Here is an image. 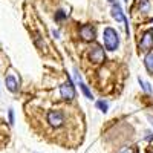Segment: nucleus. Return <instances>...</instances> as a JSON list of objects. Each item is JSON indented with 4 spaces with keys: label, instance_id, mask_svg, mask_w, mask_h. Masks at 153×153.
<instances>
[{
    "label": "nucleus",
    "instance_id": "obj_10",
    "mask_svg": "<svg viewBox=\"0 0 153 153\" xmlns=\"http://www.w3.org/2000/svg\"><path fill=\"white\" fill-rule=\"evenodd\" d=\"M78 84H80V89H81L83 95H84L87 100H94V94H92V91H91V89H89V87L84 84V81H80Z\"/></svg>",
    "mask_w": 153,
    "mask_h": 153
},
{
    "label": "nucleus",
    "instance_id": "obj_20",
    "mask_svg": "<svg viewBox=\"0 0 153 153\" xmlns=\"http://www.w3.org/2000/svg\"><path fill=\"white\" fill-rule=\"evenodd\" d=\"M147 153H153V146H152V147H150V149L147 150Z\"/></svg>",
    "mask_w": 153,
    "mask_h": 153
},
{
    "label": "nucleus",
    "instance_id": "obj_1",
    "mask_svg": "<svg viewBox=\"0 0 153 153\" xmlns=\"http://www.w3.org/2000/svg\"><path fill=\"white\" fill-rule=\"evenodd\" d=\"M46 123L51 129L58 130L66 126V113L63 109H51L46 113Z\"/></svg>",
    "mask_w": 153,
    "mask_h": 153
},
{
    "label": "nucleus",
    "instance_id": "obj_13",
    "mask_svg": "<svg viewBox=\"0 0 153 153\" xmlns=\"http://www.w3.org/2000/svg\"><path fill=\"white\" fill-rule=\"evenodd\" d=\"M34 42H35L37 48H40V49H43V48H45V42L42 40V35L38 34V32H35V34H34Z\"/></svg>",
    "mask_w": 153,
    "mask_h": 153
},
{
    "label": "nucleus",
    "instance_id": "obj_16",
    "mask_svg": "<svg viewBox=\"0 0 153 153\" xmlns=\"http://www.w3.org/2000/svg\"><path fill=\"white\" fill-rule=\"evenodd\" d=\"M8 118H9V124H14V110L9 109L8 112Z\"/></svg>",
    "mask_w": 153,
    "mask_h": 153
},
{
    "label": "nucleus",
    "instance_id": "obj_15",
    "mask_svg": "<svg viewBox=\"0 0 153 153\" xmlns=\"http://www.w3.org/2000/svg\"><path fill=\"white\" fill-rule=\"evenodd\" d=\"M74 76H75V81L76 83H80V81H83V76H81V74H80V71L78 69H74Z\"/></svg>",
    "mask_w": 153,
    "mask_h": 153
},
{
    "label": "nucleus",
    "instance_id": "obj_8",
    "mask_svg": "<svg viewBox=\"0 0 153 153\" xmlns=\"http://www.w3.org/2000/svg\"><path fill=\"white\" fill-rule=\"evenodd\" d=\"M5 84H6V87H8V91H11V92H17L19 91V81L14 78L12 75H8L6 78H5Z\"/></svg>",
    "mask_w": 153,
    "mask_h": 153
},
{
    "label": "nucleus",
    "instance_id": "obj_14",
    "mask_svg": "<svg viewBox=\"0 0 153 153\" xmlns=\"http://www.w3.org/2000/svg\"><path fill=\"white\" fill-rule=\"evenodd\" d=\"M138 83L141 84L143 91H144L146 94H152V87H150V84H149V83H146V81H144V80H141V78H138Z\"/></svg>",
    "mask_w": 153,
    "mask_h": 153
},
{
    "label": "nucleus",
    "instance_id": "obj_2",
    "mask_svg": "<svg viewBox=\"0 0 153 153\" xmlns=\"http://www.w3.org/2000/svg\"><path fill=\"white\" fill-rule=\"evenodd\" d=\"M103 43H104V48L110 51V52L117 51L120 46V34L117 32V29L106 26L103 31Z\"/></svg>",
    "mask_w": 153,
    "mask_h": 153
},
{
    "label": "nucleus",
    "instance_id": "obj_6",
    "mask_svg": "<svg viewBox=\"0 0 153 153\" xmlns=\"http://www.w3.org/2000/svg\"><path fill=\"white\" fill-rule=\"evenodd\" d=\"M78 34L81 37V40H84V42H94L97 37L95 26H92V25H83V26H80Z\"/></svg>",
    "mask_w": 153,
    "mask_h": 153
},
{
    "label": "nucleus",
    "instance_id": "obj_3",
    "mask_svg": "<svg viewBox=\"0 0 153 153\" xmlns=\"http://www.w3.org/2000/svg\"><path fill=\"white\" fill-rule=\"evenodd\" d=\"M139 52H152L153 49V29H147L141 34V38H139Z\"/></svg>",
    "mask_w": 153,
    "mask_h": 153
},
{
    "label": "nucleus",
    "instance_id": "obj_21",
    "mask_svg": "<svg viewBox=\"0 0 153 153\" xmlns=\"http://www.w3.org/2000/svg\"><path fill=\"white\" fill-rule=\"evenodd\" d=\"M109 2H110V3H115V0H109Z\"/></svg>",
    "mask_w": 153,
    "mask_h": 153
},
{
    "label": "nucleus",
    "instance_id": "obj_5",
    "mask_svg": "<svg viewBox=\"0 0 153 153\" xmlns=\"http://www.w3.org/2000/svg\"><path fill=\"white\" fill-rule=\"evenodd\" d=\"M60 95L65 101H72L75 98V86L74 81L71 80V76H68V81L65 84L60 86Z\"/></svg>",
    "mask_w": 153,
    "mask_h": 153
},
{
    "label": "nucleus",
    "instance_id": "obj_18",
    "mask_svg": "<svg viewBox=\"0 0 153 153\" xmlns=\"http://www.w3.org/2000/svg\"><path fill=\"white\" fill-rule=\"evenodd\" d=\"M52 35H54V38H60V32L57 29H52Z\"/></svg>",
    "mask_w": 153,
    "mask_h": 153
},
{
    "label": "nucleus",
    "instance_id": "obj_9",
    "mask_svg": "<svg viewBox=\"0 0 153 153\" xmlns=\"http://www.w3.org/2000/svg\"><path fill=\"white\" fill-rule=\"evenodd\" d=\"M144 66L150 75H153V52H149L144 57Z\"/></svg>",
    "mask_w": 153,
    "mask_h": 153
},
{
    "label": "nucleus",
    "instance_id": "obj_11",
    "mask_svg": "<svg viewBox=\"0 0 153 153\" xmlns=\"http://www.w3.org/2000/svg\"><path fill=\"white\" fill-rule=\"evenodd\" d=\"M97 109L101 110L103 113H106V112L109 110V101H106V100H98V101H97Z\"/></svg>",
    "mask_w": 153,
    "mask_h": 153
},
{
    "label": "nucleus",
    "instance_id": "obj_4",
    "mask_svg": "<svg viewBox=\"0 0 153 153\" xmlns=\"http://www.w3.org/2000/svg\"><path fill=\"white\" fill-rule=\"evenodd\" d=\"M87 57H89V61L94 63V65H101V63H104V60H106L104 49L98 45H95L94 48H91L87 51Z\"/></svg>",
    "mask_w": 153,
    "mask_h": 153
},
{
    "label": "nucleus",
    "instance_id": "obj_7",
    "mask_svg": "<svg viewBox=\"0 0 153 153\" xmlns=\"http://www.w3.org/2000/svg\"><path fill=\"white\" fill-rule=\"evenodd\" d=\"M110 14H112V17H113L115 20L120 22V23H126V22H127V19H126V16H124V12H123V9H121V6H120L118 2L112 3V11H110Z\"/></svg>",
    "mask_w": 153,
    "mask_h": 153
},
{
    "label": "nucleus",
    "instance_id": "obj_17",
    "mask_svg": "<svg viewBox=\"0 0 153 153\" xmlns=\"http://www.w3.org/2000/svg\"><path fill=\"white\" fill-rule=\"evenodd\" d=\"M121 153H138V149L136 147H129V149H124Z\"/></svg>",
    "mask_w": 153,
    "mask_h": 153
},
{
    "label": "nucleus",
    "instance_id": "obj_19",
    "mask_svg": "<svg viewBox=\"0 0 153 153\" xmlns=\"http://www.w3.org/2000/svg\"><path fill=\"white\" fill-rule=\"evenodd\" d=\"M149 121H150V124L153 126V117H150V115H149Z\"/></svg>",
    "mask_w": 153,
    "mask_h": 153
},
{
    "label": "nucleus",
    "instance_id": "obj_12",
    "mask_svg": "<svg viewBox=\"0 0 153 153\" xmlns=\"http://www.w3.org/2000/svg\"><path fill=\"white\" fill-rule=\"evenodd\" d=\"M54 19H55V22H63V20H66V19H68V12L63 11V9H58L55 14H54Z\"/></svg>",
    "mask_w": 153,
    "mask_h": 153
}]
</instances>
